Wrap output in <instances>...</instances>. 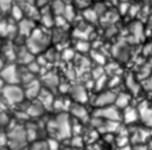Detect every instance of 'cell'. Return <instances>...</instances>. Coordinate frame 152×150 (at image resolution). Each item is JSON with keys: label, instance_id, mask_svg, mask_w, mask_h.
<instances>
[{"label": "cell", "instance_id": "cell-1", "mask_svg": "<svg viewBox=\"0 0 152 150\" xmlns=\"http://www.w3.org/2000/svg\"><path fill=\"white\" fill-rule=\"evenodd\" d=\"M46 131L50 138H55L57 140L69 139L71 133V118L66 112L57 113L55 117L50 118L46 123Z\"/></svg>", "mask_w": 152, "mask_h": 150}, {"label": "cell", "instance_id": "cell-2", "mask_svg": "<svg viewBox=\"0 0 152 150\" xmlns=\"http://www.w3.org/2000/svg\"><path fill=\"white\" fill-rule=\"evenodd\" d=\"M7 135V146L10 150H23L27 146L28 140L25 132V126L14 121L13 125L7 126L6 129Z\"/></svg>", "mask_w": 152, "mask_h": 150}, {"label": "cell", "instance_id": "cell-3", "mask_svg": "<svg viewBox=\"0 0 152 150\" xmlns=\"http://www.w3.org/2000/svg\"><path fill=\"white\" fill-rule=\"evenodd\" d=\"M49 45H50L49 36L39 29H34L33 32L27 38V42H26V48L30 50V52L32 55L45 51V49Z\"/></svg>", "mask_w": 152, "mask_h": 150}, {"label": "cell", "instance_id": "cell-4", "mask_svg": "<svg viewBox=\"0 0 152 150\" xmlns=\"http://www.w3.org/2000/svg\"><path fill=\"white\" fill-rule=\"evenodd\" d=\"M1 96L6 105L10 106L19 105L25 100L24 89L20 85H5L4 89L1 90Z\"/></svg>", "mask_w": 152, "mask_h": 150}, {"label": "cell", "instance_id": "cell-5", "mask_svg": "<svg viewBox=\"0 0 152 150\" xmlns=\"http://www.w3.org/2000/svg\"><path fill=\"white\" fill-rule=\"evenodd\" d=\"M0 77L5 85H20V70L13 63L5 64L0 71Z\"/></svg>", "mask_w": 152, "mask_h": 150}, {"label": "cell", "instance_id": "cell-6", "mask_svg": "<svg viewBox=\"0 0 152 150\" xmlns=\"http://www.w3.org/2000/svg\"><path fill=\"white\" fill-rule=\"evenodd\" d=\"M93 117L100 118L102 120H110V121H120L121 120V111H119L115 106H107L95 108L93 112Z\"/></svg>", "mask_w": 152, "mask_h": 150}, {"label": "cell", "instance_id": "cell-7", "mask_svg": "<svg viewBox=\"0 0 152 150\" xmlns=\"http://www.w3.org/2000/svg\"><path fill=\"white\" fill-rule=\"evenodd\" d=\"M115 96L116 93L112 89H103L100 90L93 101V105L95 108H100V107H107V106H114V101H115Z\"/></svg>", "mask_w": 152, "mask_h": 150}, {"label": "cell", "instance_id": "cell-8", "mask_svg": "<svg viewBox=\"0 0 152 150\" xmlns=\"http://www.w3.org/2000/svg\"><path fill=\"white\" fill-rule=\"evenodd\" d=\"M68 114L71 115L70 118L84 124V123H89L90 120V113L88 112V110L81 105V104H76V102H71L69 110H68Z\"/></svg>", "mask_w": 152, "mask_h": 150}, {"label": "cell", "instance_id": "cell-9", "mask_svg": "<svg viewBox=\"0 0 152 150\" xmlns=\"http://www.w3.org/2000/svg\"><path fill=\"white\" fill-rule=\"evenodd\" d=\"M70 100H72V102L76 104H86L88 101V92L87 88L81 85V83H75V85H70L69 92H68Z\"/></svg>", "mask_w": 152, "mask_h": 150}, {"label": "cell", "instance_id": "cell-10", "mask_svg": "<svg viewBox=\"0 0 152 150\" xmlns=\"http://www.w3.org/2000/svg\"><path fill=\"white\" fill-rule=\"evenodd\" d=\"M138 115L145 127H152V106L146 101H141L137 106Z\"/></svg>", "mask_w": 152, "mask_h": 150}, {"label": "cell", "instance_id": "cell-11", "mask_svg": "<svg viewBox=\"0 0 152 150\" xmlns=\"http://www.w3.org/2000/svg\"><path fill=\"white\" fill-rule=\"evenodd\" d=\"M40 83H42V87H44V88H46V89L52 92V90L58 88L61 81H59L58 75L55 71H48L42 76Z\"/></svg>", "mask_w": 152, "mask_h": 150}, {"label": "cell", "instance_id": "cell-12", "mask_svg": "<svg viewBox=\"0 0 152 150\" xmlns=\"http://www.w3.org/2000/svg\"><path fill=\"white\" fill-rule=\"evenodd\" d=\"M24 89V96L26 100L32 101L33 99H37L40 90H42V83L38 80H33L32 82H30L28 85L23 87Z\"/></svg>", "mask_w": 152, "mask_h": 150}, {"label": "cell", "instance_id": "cell-13", "mask_svg": "<svg viewBox=\"0 0 152 150\" xmlns=\"http://www.w3.org/2000/svg\"><path fill=\"white\" fill-rule=\"evenodd\" d=\"M53 100H55L53 93H52L51 90H49V89L42 87V90H40L38 98H37V101H38L39 104H42L45 110H50V108H52Z\"/></svg>", "mask_w": 152, "mask_h": 150}, {"label": "cell", "instance_id": "cell-14", "mask_svg": "<svg viewBox=\"0 0 152 150\" xmlns=\"http://www.w3.org/2000/svg\"><path fill=\"white\" fill-rule=\"evenodd\" d=\"M34 20H31L28 18H24L21 19L19 23H18V26H17V30L19 31V35L21 36H25V37H30V35L33 32V30L36 29L34 27Z\"/></svg>", "mask_w": 152, "mask_h": 150}, {"label": "cell", "instance_id": "cell-15", "mask_svg": "<svg viewBox=\"0 0 152 150\" xmlns=\"http://www.w3.org/2000/svg\"><path fill=\"white\" fill-rule=\"evenodd\" d=\"M121 120H124L125 124H134L139 120L137 107L128 106L124 111H121Z\"/></svg>", "mask_w": 152, "mask_h": 150}, {"label": "cell", "instance_id": "cell-16", "mask_svg": "<svg viewBox=\"0 0 152 150\" xmlns=\"http://www.w3.org/2000/svg\"><path fill=\"white\" fill-rule=\"evenodd\" d=\"M131 99H132V95H131L128 92H120V93H116L115 101H114V106H115L119 111H124L126 107L131 106V105H129Z\"/></svg>", "mask_w": 152, "mask_h": 150}, {"label": "cell", "instance_id": "cell-17", "mask_svg": "<svg viewBox=\"0 0 152 150\" xmlns=\"http://www.w3.org/2000/svg\"><path fill=\"white\" fill-rule=\"evenodd\" d=\"M39 19L42 21V24L45 27H51L55 24V15L50 10V6H46L44 8L40 10L39 12Z\"/></svg>", "mask_w": 152, "mask_h": 150}, {"label": "cell", "instance_id": "cell-18", "mask_svg": "<svg viewBox=\"0 0 152 150\" xmlns=\"http://www.w3.org/2000/svg\"><path fill=\"white\" fill-rule=\"evenodd\" d=\"M45 111L46 110L43 107V105L39 104L36 100L34 102H31L30 104V106L26 110V114H27L28 118H40V117H43V114H44Z\"/></svg>", "mask_w": 152, "mask_h": 150}, {"label": "cell", "instance_id": "cell-19", "mask_svg": "<svg viewBox=\"0 0 152 150\" xmlns=\"http://www.w3.org/2000/svg\"><path fill=\"white\" fill-rule=\"evenodd\" d=\"M126 86H127V89H128V93L131 95H135V94H139L140 92V85L138 82V77L133 74H128L126 76Z\"/></svg>", "mask_w": 152, "mask_h": 150}, {"label": "cell", "instance_id": "cell-20", "mask_svg": "<svg viewBox=\"0 0 152 150\" xmlns=\"http://www.w3.org/2000/svg\"><path fill=\"white\" fill-rule=\"evenodd\" d=\"M129 33H131V36L137 40V42H140L142 38H144V35H145V32H144V25H142V23H140V21H134V23H132L131 24V26H129Z\"/></svg>", "mask_w": 152, "mask_h": 150}, {"label": "cell", "instance_id": "cell-21", "mask_svg": "<svg viewBox=\"0 0 152 150\" xmlns=\"http://www.w3.org/2000/svg\"><path fill=\"white\" fill-rule=\"evenodd\" d=\"M17 58L19 60V62L21 63V64H25V65H27L30 62H32L33 60H34V57H33V55L30 52V50L25 46H21V49L18 51V55H17Z\"/></svg>", "mask_w": 152, "mask_h": 150}, {"label": "cell", "instance_id": "cell-22", "mask_svg": "<svg viewBox=\"0 0 152 150\" xmlns=\"http://www.w3.org/2000/svg\"><path fill=\"white\" fill-rule=\"evenodd\" d=\"M49 6H50V10L53 13V15L58 17V15H63L66 4L64 2V0H52Z\"/></svg>", "mask_w": 152, "mask_h": 150}, {"label": "cell", "instance_id": "cell-23", "mask_svg": "<svg viewBox=\"0 0 152 150\" xmlns=\"http://www.w3.org/2000/svg\"><path fill=\"white\" fill-rule=\"evenodd\" d=\"M113 52H114L115 57L118 58V61H126L128 58V56H129V50H127V46L124 43L118 44L114 48V51Z\"/></svg>", "mask_w": 152, "mask_h": 150}, {"label": "cell", "instance_id": "cell-24", "mask_svg": "<svg viewBox=\"0 0 152 150\" xmlns=\"http://www.w3.org/2000/svg\"><path fill=\"white\" fill-rule=\"evenodd\" d=\"M24 10H23V7L20 6V5H13L12 6V8H11V15H12V18L14 19V20H17L18 23L21 20V19H24Z\"/></svg>", "mask_w": 152, "mask_h": 150}, {"label": "cell", "instance_id": "cell-25", "mask_svg": "<svg viewBox=\"0 0 152 150\" xmlns=\"http://www.w3.org/2000/svg\"><path fill=\"white\" fill-rule=\"evenodd\" d=\"M83 18L89 23H96V20L99 19V15L96 14V12L91 7H89V8L83 11Z\"/></svg>", "mask_w": 152, "mask_h": 150}, {"label": "cell", "instance_id": "cell-26", "mask_svg": "<svg viewBox=\"0 0 152 150\" xmlns=\"http://www.w3.org/2000/svg\"><path fill=\"white\" fill-rule=\"evenodd\" d=\"M75 49L81 52H88V51H90V43L87 39H77Z\"/></svg>", "mask_w": 152, "mask_h": 150}, {"label": "cell", "instance_id": "cell-27", "mask_svg": "<svg viewBox=\"0 0 152 150\" xmlns=\"http://www.w3.org/2000/svg\"><path fill=\"white\" fill-rule=\"evenodd\" d=\"M75 7L72 6V5H68L66 4V6H65V10H64V13H63V17L65 18V20L69 23V21H71V20H74V18H75Z\"/></svg>", "mask_w": 152, "mask_h": 150}, {"label": "cell", "instance_id": "cell-28", "mask_svg": "<svg viewBox=\"0 0 152 150\" xmlns=\"http://www.w3.org/2000/svg\"><path fill=\"white\" fill-rule=\"evenodd\" d=\"M91 8L96 12V14L99 15V18H100V17H102V15L107 12V6H106L102 1H96V4H95Z\"/></svg>", "mask_w": 152, "mask_h": 150}, {"label": "cell", "instance_id": "cell-29", "mask_svg": "<svg viewBox=\"0 0 152 150\" xmlns=\"http://www.w3.org/2000/svg\"><path fill=\"white\" fill-rule=\"evenodd\" d=\"M27 150H48L45 140H36L31 145H27Z\"/></svg>", "mask_w": 152, "mask_h": 150}, {"label": "cell", "instance_id": "cell-30", "mask_svg": "<svg viewBox=\"0 0 152 150\" xmlns=\"http://www.w3.org/2000/svg\"><path fill=\"white\" fill-rule=\"evenodd\" d=\"M26 69H27L30 73H32V74L34 75V74H37V73H39V71H40L42 65L38 63V61H37V60H33L32 62H30V63L26 65Z\"/></svg>", "mask_w": 152, "mask_h": 150}, {"label": "cell", "instance_id": "cell-31", "mask_svg": "<svg viewBox=\"0 0 152 150\" xmlns=\"http://www.w3.org/2000/svg\"><path fill=\"white\" fill-rule=\"evenodd\" d=\"M45 142H46L48 150H61V146H62V145H59V140L49 137Z\"/></svg>", "mask_w": 152, "mask_h": 150}, {"label": "cell", "instance_id": "cell-32", "mask_svg": "<svg viewBox=\"0 0 152 150\" xmlns=\"http://www.w3.org/2000/svg\"><path fill=\"white\" fill-rule=\"evenodd\" d=\"M72 1L77 8H81L83 11L91 7V0H72Z\"/></svg>", "mask_w": 152, "mask_h": 150}, {"label": "cell", "instance_id": "cell-33", "mask_svg": "<svg viewBox=\"0 0 152 150\" xmlns=\"http://www.w3.org/2000/svg\"><path fill=\"white\" fill-rule=\"evenodd\" d=\"M129 8V2L128 1H121L118 5V13L121 15H126Z\"/></svg>", "mask_w": 152, "mask_h": 150}, {"label": "cell", "instance_id": "cell-34", "mask_svg": "<svg viewBox=\"0 0 152 150\" xmlns=\"http://www.w3.org/2000/svg\"><path fill=\"white\" fill-rule=\"evenodd\" d=\"M13 4L11 0H0V11L1 12H7L11 11Z\"/></svg>", "mask_w": 152, "mask_h": 150}, {"label": "cell", "instance_id": "cell-35", "mask_svg": "<svg viewBox=\"0 0 152 150\" xmlns=\"http://www.w3.org/2000/svg\"><path fill=\"white\" fill-rule=\"evenodd\" d=\"M74 57V50L72 49H64L62 51V58L64 61H69Z\"/></svg>", "mask_w": 152, "mask_h": 150}, {"label": "cell", "instance_id": "cell-36", "mask_svg": "<svg viewBox=\"0 0 152 150\" xmlns=\"http://www.w3.org/2000/svg\"><path fill=\"white\" fill-rule=\"evenodd\" d=\"M8 25L10 24L6 20H0V36H7Z\"/></svg>", "mask_w": 152, "mask_h": 150}, {"label": "cell", "instance_id": "cell-37", "mask_svg": "<svg viewBox=\"0 0 152 150\" xmlns=\"http://www.w3.org/2000/svg\"><path fill=\"white\" fill-rule=\"evenodd\" d=\"M142 86H144L146 89L152 90V74H151L146 80H144V81H142Z\"/></svg>", "mask_w": 152, "mask_h": 150}, {"label": "cell", "instance_id": "cell-38", "mask_svg": "<svg viewBox=\"0 0 152 150\" xmlns=\"http://www.w3.org/2000/svg\"><path fill=\"white\" fill-rule=\"evenodd\" d=\"M61 150H83V149H78V148H74L70 145H65V146H61Z\"/></svg>", "mask_w": 152, "mask_h": 150}, {"label": "cell", "instance_id": "cell-39", "mask_svg": "<svg viewBox=\"0 0 152 150\" xmlns=\"http://www.w3.org/2000/svg\"><path fill=\"white\" fill-rule=\"evenodd\" d=\"M4 87H5V82H4L2 79L0 77V93H1V90L4 89Z\"/></svg>", "mask_w": 152, "mask_h": 150}, {"label": "cell", "instance_id": "cell-40", "mask_svg": "<svg viewBox=\"0 0 152 150\" xmlns=\"http://www.w3.org/2000/svg\"><path fill=\"white\" fill-rule=\"evenodd\" d=\"M4 65H5V62H4V60L0 57V71L2 70V68H4Z\"/></svg>", "mask_w": 152, "mask_h": 150}, {"label": "cell", "instance_id": "cell-41", "mask_svg": "<svg viewBox=\"0 0 152 150\" xmlns=\"http://www.w3.org/2000/svg\"><path fill=\"white\" fill-rule=\"evenodd\" d=\"M121 1H127V0H121Z\"/></svg>", "mask_w": 152, "mask_h": 150}, {"label": "cell", "instance_id": "cell-42", "mask_svg": "<svg viewBox=\"0 0 152 150\" xmlns=\"http://www.w3.org/2000/svg\"><path fill=\"white\" fill-rule=\"evenodd\" d=\"M96 1H100V0H96Z\"/></svg>", "mask_w": 152, "mask_h": 150}, {"label": "cell", "instance_id": "cell-43", "mask_svg": "<svg viewBox=\"0 0 152 150\" xmlns=\"http://www.w3.org/2000/svg\"><path fill=\"white\" fill-rule=\"evenodd\" d=\"M150 1H151V2H152V0H150Z\"/></svg>", "mask_w": 152, "mask_h": 150}]
</instances>
